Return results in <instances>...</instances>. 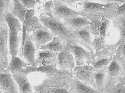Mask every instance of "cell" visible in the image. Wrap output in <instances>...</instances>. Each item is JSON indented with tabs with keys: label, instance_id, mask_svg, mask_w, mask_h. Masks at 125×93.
I'll return each mask as SVG.
<instances>
[{
	"label": "cell",
	"instance_id": "obj_1",
	"mask_svg": "<svg viewBox=\"0 0 125 93\" xmlns=\"http://www.w3.org/2000/svg\"><path fill=\"white\" fill-rule=\"evenodd\" d=\"M102 2L104 4L89 0H79L74 10L90 21L94 20H101L103 17L112 20L116 18L119 7L123 4L119 0H105Z\"/></svg>",
	"mask_w": 125,
	"mask_h": 93
},
{
	"label": "cell",
	"instance_id": "obj_2",
	"mask_svg": "<svg viewBox=\"0 0 125 93\" xmlns=\"http://www.w3.org/2000/svg\"><path fill=\"white\" fill-rule=\"evenodd\" d=\"M39 19L41 23L51 31L54 37H60L68 43L76 42L81 45L73 30L67 27L62 21L46 16H40Z\"/></svg>",
	"mask_w": 125,
	"mask_h": 93
},
{
	"label": "cell",
	"instance_id": "obj_3",
	"mask_svg": "<svg viewBox=\"0 0 125 93\" xmlns=\"http://www.w3.org/2000/svg\"><path fill=\"white\" fill-rule=\"evenodd\" d=\"M74 76L73 69L59 70L54 76L45 78L41 84L33 86V89L37 93H43L47 92L51 87L70 89L71 82Z\"/></svg>",
	"mask_w": 125,
	"mask_h": 93
},
{
	"label": "cell",
	"instance_id": "obj_4",
	"mask_svg": "<svg viewBox=\"0 0 125 93\" xmlns=\"http://www.w3.org/2000/svg\"><path fill=\"white\" fill-rule=\"evenodd\" d=\"M125 73V59L115 55L108 66L107 82L104 93H108L118 83Z\"/></svg>",
	"mask_w": 125,
	"mask_h": 93
},
{
	"label": "cell",
	"instance_id": "obj_5",
	"mask_svg": "<svg viewBox=\"0 0 125 93\" xmlns=\"http://www.w3.org/2000/svg\"><path fill=\"white\" fill-rule=\"evenodd\" d=\"M70 51L73 54L76 66L91 64L94 53L79 43H67Z\"/></svg>",
	"mask_w": 125,
	"mask_h": 93
},
{
	"label": "cell",
	"instance_id": "obj_6",
	"mask_svg": "<svg viewBox=\"0 0 125 93\" xmlns=\"http://www.w3.org/2000/svg\"><path fill=\"white\" fill-rule=\"evenodd\" d=\"M74 75L82 83L89 85L96 90L95 80V72L90 65L76 66L73 69Z\"/></svg>",
	"mask_w": 125,
	"mask_h": 93
},
{
	"label": "cell",
	"instance_id": "obj_7",
	"mask_svg": "<svg viewBox=\"0 0 125 93\" xmlns=\"http://www.w3.org/2000/svg\"><path fill=\"white\" fill-rule=\"evenodd\" d=\"M0 69L1 90L4 93H20L19 85L10 70L2 66Z\"/></svg>",
	"mask_w": 125,
	"mask_h": 93
},
{
	"label": "cell",
	"instance_id": "obj_8",
	"mask_svg": "<svg viewBox=\"0 0 125 93\" xmlns=\"http://www.w3.org/2000/svg\"><path fill=\"white\" fill-rule=\"evenodd\" d=\"M10 28L5 22H0V66L7 69L9 65L8 40Z\"/></svg>",
	"mask_w": 125,
	"mask_h": 93
},
{
	"label": "cell",
	"instance_id": "obj_9",
	"mask_svg": "<svg viewBox=\"0 0 125 93\" xmlns=\"http://www.w3.org/2000/svg\"><path fill=\"white\" fill-rule=\"evenodd\" d=\"M53 2V16L55 18L63 21L77 16H82L81 13L69 8L60 0H55Z\"/></svg>",
	"mask_w": 125,
	"mask_h": 93
},
{
	"label": "cell",
	"instance_id": "obj_10",
	"mask_svg": "<svg viewBox=\"0 0 125 93\" xmlns=\"http://www.w3.org/2000/svg\"><path fill=\"white\" fill-rule=\"evenodd\" d=\"M75 60L73 54L70 51L67 44L63 50L59 52L57 57V68L58 70L74 69Z\"/></svg>",
	"mask_w": 125,
	"mask_h": 93
},
{
	"label": "cell",
	"instance_id": "obj_11",
	"mask_svg": "<svg viewBox=\"0 0 125 93\" xmlns=\"http://www.w3.org/2000/svg\"><path fill=\"white\" fill-rule=\"evenodd\" d=\"M36 50V47L29 35H27L24 45L22 48L20 49V56L26 60L30 66L36 67L35 56Z\"/></svg>",
	"mask_w": 125,
	"mask_h": 93
},
{
	"label": "cell",
	"instance_id": "obj_12",
	"mask_svg": "<svg viewBox=\"0 0 125 93\" xmlns=\"http://www.w3.org/2000/svg\"><path fill=\"white\" fill-rule=\"evenodd\" d=\"M29 35L37 50L40 49L42 46L52 40L54 36L52 32L48 29L37 30Z\"/></svg>",
	"mask_w": 125,
	"mask_h": 93
},
{
	"label": "cell",
	"instance_id": "obj_13",
	"mask_svg": "<svg viewBox=\"0 0 125 93\" xmlns=\"http://www.w3.org/2000/svg\"><path fill=\"white\" fill-rule=\"evenodd\" d=\"M58 53L49 50L38 51L35 58L36 67L45 65L57 66V57Z\"/></svg>",
	"mask_w": 125,
	"mask_h": 93
},
{
	"label": "cell",
	"instance_id": "obj_14",
	"mask_svg": "<svg viewBox=\"0 0 125 93\" xmlns=\"http://www.w3.org/2000/svg\"><path fill=\"white\" fill-rule=\"evenodd\" d=\"M73 32L78 37L81 45L94 53L93 50L91 47L92 42V34L90 26L74 30H73Z\"/></svg>",
	"mask_w": 125,
	"mask_h": 93
},
{
	"label": "cell",
	"instance_id": "obj_15",
	"mask_svg": "<svg viewBox=\"0 0 125 93\" xmlns=\"http://www.w3.org/2000/svg\"><path fill=\"white\" fill-rule=\"evenodd\" d=\"M71 93H101L91 86L84 83L74 76L70 84Z\"/></svg>",
	"mask_w": 125,
	"mask_h": 93
},
{
	"label": "cell",
	"instance_id": "obj_16",
	"mask_svg": "<svg viewBox=\"0 0 125 93\" xmlns=\"http://www.w3.org/2000/svg\"><path fill=\"white\" fill-rule=\"evenodd\" d=\"M58 70L57 66L45 65L39 67L29 66L23 69L22 72L28 75L30 73L38 72L44 74L47 77H50L55 75Z\"/></svg>",
	"mask_w": 125,
	"mask_h": 93
},
{
	"label": "cell",
	"instance_id": "obj_17",
	"mask_svg": "<svg viewBox=\"0 0 125 93\" xmlns=\"http://www.w3.org/2000/svg\"><path fill=\"white\" fill-rule=\"evenodd\" d=\"M12 75L19 85L20 93H32V88L28 80L27 74L17 72Z\"/></svg>",
	"mask_w": 125,
	"mask_h": 93
},
{
	"label": "cell",
	"instance_id": "obj_18",
	"mask_svg": "<svg viewBox=\"0 0 125 93\" xmlns=\"http://www.w3.org/2000/svg\"><path fill=\"white\" fill-rule=\"evenodd\" d=\"M68 42L59 37H54L50 43L42 46L40 49L60 52L66 47Z\"/></svg>",
	"mask_w": 125,
	"mask_h": 93
},
{
	"label": "cell",
	"instance_id": "obj_19",
	"mask_svg": "<svg viewBox=\"0 0 125 93\" xmlns=\"http://www.w3.org/2000/svg\"><path fill=\"white\" fill-rule=\"evenodd\" d=\"M108 66L95 72V83L96 90L101 93H104L107 82Z\"/></svg>",
	"mask_w": 125,
	"mask_h": 93
},
{
	"label": "cell",
	"instance_id": "obj_20",
	"mask_svg": "<svg viewBox=\"0 0 125 93\" xmlns=\"http://www.w3.org/2000/svg\"><path fill=\"white\" fill-rule=\"evenodd\" d=\"M19 31L9 30V53L12 56L18 55L19 47L21 38L19 35Z\"/></svg>",
	"mask_w": 125,
	"mask_h": 93
},
{
	"label": "cell",
	"instance_id": "obj_21",
	"mask_svg": "<svg viewBox=\"0 0 125 93\" xmlns=\"http://www.w3.org/2000/svg\"><path fill=\"white\" fill-rule=\"evenodd\" d=\"M62 21L67 27L73 30L90 26L91 23L90 21L82 16H77Z\"/></svg>",
	"mask_w": 125,
	"mask_h": 93
},
{
	"label": "cell",
	"instance_id": "obj_22",
	"mask_svg": "<svg viewBox=\"0 0 125 93\" xmlns=\"http://www.w3.org/2000/svg\"><path fill=\"white\" fill-rule=\"evenodd\" d=\"M4 22L7 23L10 29L19 32L22 31V27L20 21L12 13L8 12L5 14L2 21H0V22Z\"/></svg>",
	"mask_w": 125,
	"mask_h": 93
},
{
	"label": "cell",
	"instance_id": "obj_23",
	"mask_svg": "<svg viewBox=\"0 0 125 93\" xmlns=\"http://www.w3.org/2000/svg\"><path fill=\"white\" fill-rule=\"evenodd\" d=\"M29 66H30L29 64L24 62L19 57L12 56L11 60L7 68L12 73L14 74L17 72H22L23 69Z\"/></svg>",
	"mask_w": 125,
	"mask_h": 93
},
{
	"label": "cell",
	"instance_id": "obj_24",
	"mask_svg": "<svg viewBox=\"0 0 125 93\" xmlns=\"http://www.w3.org/2000/svg\"><path fill=\"white\" fill-rule=\"evenodd\" d=\"M13 1L14 5L12 13L23 23L28 9L21 3L20 0H13Z\"/></svg>",
	"mask_w": 125,
	"mask_h": 93
},
{
	"label": "cell",
	"instance_id": "obj_25",
	"mask_svg": "<svg viewBox=\"0 0 125 93\" xmlns=\"http://www.w3.org/2000/svg\"><path fill=\"white\" fill-rule=\"evenodd\" d=\"M120 44V43L118 41L114 44H105L102 50L97 53H94V57H114L116 55L117 49Z\"/></svg>",
	"mask_w": 125,
	"mask_h": 93
},
{
	"label": "cell",
	"instance_id": "obj_26",
	"mask_svg": "<svg viewBox=\"0 0 125 93\" xmlns=\"http://www.w3.org/2000/svg\"><path fill=\"white\" fill-rule=\"evenodd\" d=\"M113 59V57H94L91 66L95 71L102 69L107 67Z\"/></svg>",
	"mask_w": 125,
	"mask_h": 93
},
{
	"label": "cell",
	"instance_id": "obj_27",
	"mask_svg": "<svg viewBox=\"0 0 125 93\" xmlns=\"http://www.w3.org/2000/svg\"><path fill=\"white\" fill-rule=\"evenodd\" d=\"M35 14V10L32 9L28 10L26 13L24 22L22 23V36L21 37V45L20 48L21 49L24 45L26 37H27V29L30 21L34 16Z\"/></svg>",
	"mask_w": 125,
	"mask_h": 93
},
{
	"label": "cell",
	"instance_id": "obj_28",
	"mask_svg": "<svg viewBox=\"0 0 125 93\" xmlns=\"http://www.w3.org/2000/svg\"><path fill=\"white\" fill-rule=\"evenodd\" d=\"M54 7L53 1H45V3L42 8H38V12L40 16H46L52 17L53 10Z\"/></svg>",
	"mask_w": 125,
	"mask_h": 93
},
{
	"label": "cell",
	"instance_id": "obj_29",
	"mask_svg": "<svg viewBox=\"0 0 125 93\" xmlns=\"http://www.w3.org/2000/svg\"><path fill=\"white\" fill-rule=\"evenodd\" d=\"M47 29L41 22L39 18L36 16H33L30 21L27 28V35H29L31 32H35L37 30Z\"/></svg>",
	"mask_w": 125,
	"mask_h": 93
},
{
	"label": "cell",
	"instance_id": "obj_30",
	"mask_svg": "<svg viewBox=\"0 0 125 93\" xmlns=\"http://www.w3.org/2000/svg\"><path fill=\"white\" fill-rule=\"evenodd\" d=\"M0 20L1 21L5 14L8 12L12 13L13 2L11 0H0Z\"/></svg>",
	"mask_w": 125,
	"mask_h": 93
},
{
	"label": "cell",
	"instance_id": "obj_31",
	"mask_svg": "<svg viewBox=\"0 0 125 93\" xmlns=\"http://www.w3.org/2000/svg\"><path fill=\"white\" fill-rule=\"evenodd\" d=\"M105 44V40L99 37L94 38L91 44V47L93 50H95V53H96L102 50Z\"/></svg>",
	"mask_w": 125,
	"mask_h": 93
},
{
	"label": "cell",
	"instance_id": "obj_32",
	"mask_svg": "<svg viewBox=\"0 0 125 93\" xmlns=\"http://www.w3.org/2000/svg\"><path fill=\"white\" fill-rule=\"evenodd\" d=\"M101 20H94L91 21L90 27L92 35L94 38L100 37V28Z\"/></svg>",
	"mask_w": 125,
	"mask_h": 93
},
{
	"label": "cell",
	"instance_id": "obj_33",
	"mask_svg": "<svg viewBox=\"0 0 125 93\" xmlns=\"http://www.w3.org/2000/svg\"><path fill=\"white\" fill-rule=\"evenodd\" d=\"M110 21L109 20L103 17L101 20V25L100 28V37L105 40V38L108 28L110 25Z\"/></svg>",
	"mask_w": 125,
	"mask_h": 93
},
{
	"label": "cell",
	"instance_id": "obj_34",
	"mask_svg": "<svg viewBox=\"0 0 125 93\" xmlns=\"http://www.w3.org/2000/svg\"><path fill=\"white\" fill-rule=\"evenodd\" d=\"M20 0L21 2V3L28 9L35 8L37 4L40 2L39 0Z\"/></svg>",
	"mask_w": 125,
	"mask_h": 93
},
{
	"label": "cell",
	"instance_id": "obj_35",
	"mask_svg": "<svg viewBox=\"0 0 125 93\" xmlns=\"http://www.w3.org/2000/svg\"><path fill=\"white\" fill-rule=\"evenodd\" d=\"M113 25L114 27L118 30L119 31L120 38L118 41L120 42V44L125 43V28L117 25Z\"/></svg>",
	"mask_w": 125,
	"mask_h": 93
},
{
	"label": "cell",
	"instance_id": "obj_36",
	"mask_svg": "<svg viewBox=\"0 0 125 93\" xmlns=\"http://www.w3.org/2000/svg\"><path fill=\"white\" fill-rule=\"evenodd\" d=\"M48 91L50 93H71L70 89L62 87H51Z\"/></svg>",
	"mask_w": 125,
	"mask_h": 93
},
{
	"label": "cell",
	"instance_id": "obj_37",
	"mask_svg": "<svg viewBox=\"0 0 125 93\" xmlns=\"http://www.w3.org/2000/svg\"><path fill=\"white\" fill-rule=\"evenodd\" d=\"M108 93H125V87L118 83Z\"/></svg>",
	"mask_w": 125,
	"mask_h": 93
},
{
	"label": "cell",
	"instance_id": "obj_38",
	"mask_svg": "<svg viewBox=\"0 0 125 93\" xmlns=\"http://www.w3.org/2000/svg\"><path fill=\"white\" fill-rule=\"evenodd\" d=\"M112 20L113 25H117L125 28V17H116Z\"/></svg>",
	"mask_w": 125,
	"mask_h": 93
},
{
	"label": "cell",
	"instance_id": "obj_39",
	"mask_svg": "<svg viewBox=\"0 0 125 93\" xmlns=\"http://www.w3.org/2000/svg\"><path fill=\"white\" fill-rule=\"evenodd\" d=\"M116 55L120 56L125 59V43L121 44L118 47Z\"/></svg>",
	"mask_w": 125,
	"mask_h": 93
},
{
	"label": "cell",
	"instance_id": "obj_40",
	"mask_svg": "<svg viewBox=\"0 0 125 93\" xmlns=\"http://www.w3.org/2000/svg\"><path fill=\"white\" fill-rule=\"evenodd\" d=\"M62 2L66 4L69 7L71 8L72 9H74V7L75 6L76 4L79 0H60Z\"/></svg>",
	"mask_w": 125,
	"mask_h": 93
},
{
	"label": "cell",
	"instance_id": "obj_41",
	"mask_svg": "<svg viewBox=\"0 0 125 93\" xmlns=\"http://www.w3.org/2000/svg\"><path fill=\"white\" fill-rule=\"evenodd\" d=\"M125 17V3L122 4L119 7L116 17Z\"/></svg>",
	"mask_w": 125,
	"mask_h": 93
},
{
	"label": "cell",
	"instance_id": "obj_42",
	"mask_svg": "<svg viewBox=\"0 0 125 93\" xmlns=\"http://www.w3.org/2000/svg\"><path fill=\"white\" fill-rule=\"evenodd\" d=\"M119 83H120L123 85L125 87V73L124 74V76L122 78V79L120 80V82Z\"/></svg>",
	"mask_w": 125,
	"mask_h": 93
},
{
	"label": "cell",
	"instance_id": "obj_43",
	"mask_svg": "<svg viewBox=\"0 0 125 93\" xmlns=\"http://www.w3.org/2000/svg\"><path fill=\"white\" fill-rule=\"evenodd\" d=\"M50 93V92H49V91H48L47 92H46V93Z\"/></svg>",
	"mask_w": 125,
	"mask_h": 93
},
{
	"label": "cell",
	"instance_id": "obj_44",
	"mask_svg": "<svg viewBox=\"0 0 125 93\" xmlns=\"http://www.w3.org/2000/svg\"><path fill=\"white\" fill-rule=\"evenodd\" d=\"M33 93H37V92H33Z\"/></svg>",
	"mask_w": 125,
	"mask_h": 93
},
{
	"label": "cell",
	"instance_id": "obj_45",
	"mask_svg": "<svg viewBox=\"0 0 125 93\" xmlns=\"http://www.w3.org/2000/svg\"><path fill=\"white\" fill-rule=\"evenodd\" d=\"M2 91H1V90H0V93H2Z\"/></svg>",
	"mask_w": 125,
	"mask_h": 93
}]
</instances>
